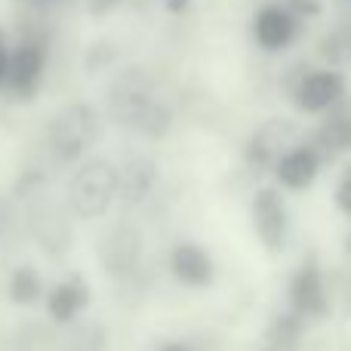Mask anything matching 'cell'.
Wrapping results in <instances>:
<instances>
[{
	"mask_svg": "<svg viewBox=\"0 0 351 351\" xmlns=\"http://www.w3.org/2000/svg\"><path fill=\"white\" fill-rule=\"evenodd\" d=\"M160 351H191V348H185V346H179V342H173V346H164Z\"/></svg>",
	"mask_w": 351,
	"mask_h": 351,
	"instance_id": "cell-27",
	"label": "cell"
},
{
	"mask_svg": "<svg viewBox=\"0 0 351 351\" xmlns=\"http://www.w3.org/2000/svg\"><path fill=\"white\" fill-rule=\"evenodd\" d=\"M43 71H47V47L31 37V40H22L10 53V74H6V84L12 86L16 96L28 99L37 93V84H40Z\"/></svg>",
	"mask_w": 351,
	"mask_h": 351,
	"instance_id": "cell-7",
	"label": "cell"
},
{
	"mask_svg": "<svg viewBox=\"0 0 351 351\" xmlns=\"http://www.w3.org/2000/svg\"><path fill=\"white\" fill-rule=\"evenodd\" d=\"M117 59V49L108 47V43H96V47H90V53H86V71H102L105 65H111V62Z\"/></svg>",
	"mask_w": 351,
	"mask_h": 351,
	"instance_id": "cell-20",
	"label": "cell"
},
{
	"mask_svg": "<svg viewBox=\"0 0 351 351\" xmlns=\"http://www.w3.org/2000/svg\"><path fill=\"white\" fill-rule=\"evenodd\" d=\"M170 271L185 287H210L213 280V259L197 243H179L170 253Z\"/></svg>",
	"mask_w": 351,
	"mask_h": 351,
	"instance_id": "cell-12",
	"label": "cell"
},
{
	"mask_svg": "<svg viewBox=\"0 0 351 351\" xmlns=\"http://www.w3.org/2000/svg\"><path fill=\"white\" fill-rule=\"evenodd\" d=\"M299 130L290 121H268L250 139V164L259 167H278V160L296 145Z\"/></svg>",
	"mask_w": 351,
	"mask_h": 351,
	"instance_id": "cell-9",
	"label": "cell"
},
{
	"mask_svg": "<svg viewBox=\"0 0 351 351\" xmlns=\"http://www.w3.org/2000/svg\"><path fill=\"white\" fill-rule=\"evenodd\" d=\"M336 204H339L342 213H348V216H351V173L342 179L339 191H336Z\"/></svg>",
	"mask_w": 351,
	"mask_h": 351,
	"instance_id": "cell-24",
	"label": "cell"
},
{
	"mask_svg": "<svg viewBox=\"0 0 351 351\" xmlns=\"http://www.w3.org/2000/svg\"><path fill=\"white\" fill-rule=\"evenodd\" d=\"M158 185V167L145 154H130L117 167V200L127 206H139Z\"/></svg>",
	"mask_w": 351,
	"mask_h": 351,
	"instance_id": "cell-11",
	"label": "cell"
},
{
	"mask_svg": "<svg viewBox=\"0 0 351 351\" xmlns=\"http://www.w3.org/2000/svg\"><path fill=\"white\" fill-rule=\"evenodd\" d=\"M142 259V234L133 222H117L99 241V262L105 274L114 280L130 278Z\"/></svg>",
	"mask_w": 351,
	"mask_h": 351,
	"instance_id": "cell-4",
	"label": "cell"
},
{
	"mask_svg": "<svg viewBox=\"0 0 351 351\" xmlns=\"http://www.w3.org/2000/svg\"><path fill=\"white\" fill-rule=\"evenodd\" d=\"M84 3H86V12H90V16L102 19V16H111L123 0H84Z\"/></svg>",
	"mask_w": 351,
	"mask_h": 351,
	"instance_id": "cell-23",
	"label": "cell"
},
{
	"mask_svg": "<svg viewBox=\"0 0 351 351\" xmlns=\"http://www.w3.org/2000/svg\"><path fill=\"white\" fill-rule=\"evenodd\" d=\"M348 3H351V0H348Z\"/></svg>",
	"mask_w": 351,
	"mask_h": 351,
	"instance_id": "cell-29",
	"label": "cell"
},
{
	"mask_svg": "<svg viewBox=\"0 0 351 351\" xmlns=\"http://www.w3.org/2000/svg\"><path fill=\"white\" fill-rule=\"evenodd\" d=\"M188 6H191V0H164V10L173 12V16H182Z\"/></svg>",
	"mask_w": 351,
	"mask_h": 351,
	"instance_id": "cell-26",
	"label": "cell"
},
{
	"mask_svg": "<svg viewBox=\"0 0 351 351\" xmlns=\"http://www.w3.org/2000/svg\"><path fill=\"white\" fill-rule=\"evenodd\" d=\"M86 302H90V290H86L84 278L74 274V278H68L65 284H59L56 290H49L47 311L56 324H71L74 317L86 308Z\"/></svg>",
	"mask_w": 351,
	"mask_h": 351,
	"instance_id": "cell-14",
	"label": "cell"
},
{
	"mask_svg": "<svg viewBox=\"0 0 351 351\" xmlns=\"http://www.w3.org/2000/svg\"><path fill=\"white\" fill-rule=\"evenodd\" d=\"M315 148L317 154H339V152H348L351 148V105H342L339 102L333 105L330 117L324 121V127L317 130V139H315Z\"/></svg>",
	"mask_w": 351,
	"mask_h": 351,
	"instance_id": "cell-16",
	"label": "cell"
},
{
	"mask_svg": "<svg viewBox=\"0 0 351 351\" xmlns=\"http://www.w3.org/2000/svg\"><path fill=\"white\" fill-rule=\"evenodd\" d=\"M34 234L47 253L62 256L68 250V243H71V225H68L65 210H59L53 204L40 206V213L34 216Z\"/></svg>",
	"mask_w": 351,
	"mask_h": 351,
	"instance_id": "cell-15",
	"label": "cell"
},
{
	"mask_svg": "<svg viewBox=\"0 0 351 351\" xmlns=\"http://www.w3.org/2000/svg\"><path fill=\"white\" fill-rule=\"evenodd\" d=\"M284 3L290 6V10L296 12V16L302 19V22H305V19H317V16L324 12L321 0H284Z\"/></svg>",
	"mask_w": 351,
	"mask_h": 351,
	"instance_id": "cell-21",
	"label": "cell"
},
{
	"mask_svg": "<svg viewBox=\"0 0 351 351\" xmlns=\"http://www.w3.org/2000/svg\"><path fill=\"white\" fill-rule=\"evenodd\" d=\"M317 170H321V154L311 145H293L284 158L278 160L274 173L287 188H305L315 182Z\"/></svg>",
	"mask_w": 351,
	"mask_h": 351,
	"instance_id": "cell-13",
	"label": "cell"
},
{
	"mask_svg": "<svg viewBox=\"0 0 351 351\" xmlns=\"http://www.w3.org/2000/svg\"><path fill=\"white\" fill-rule=\"evenodd\" d=\"M302 321H305V317L296 315V311H293V315H284L278 324H274L271 342H274L278 348H290L293 342L299 339V333H302Z\"/></svg>",
	"mask_w": 351,
	"mask_h": 351,
	"instance_id": "cell-19",
	"label": "cell"
},
{
	"mask_svg": "<svg viewBox=\"0 0 351 351\" xmlns=\"http://www.w3.org/2000/svg\"><path fill=\"white\" fill-rule=\"evenodd\" d=\"M6 74H10V49H6L3 34H0V84H6Z\"/></svg>",
	"mask_w": 351,
	"mask_h": 351,
	"instance_id": "cell-25",
	"label": "cell"
},
{
	"mask_svg": "<svg viewBox=\"0 0 351 351\" xmlns=\"http://www.w3.org/2000/svg\"><path fill=\"white\" fill-rule=\"evenodd\" d=\"M348 256H351V237H348Z\"/></svg>",
	"mask_w": 351,
	"mask_h": 351,
	"instance_id": "cell-28",
	"label": "cell"
},
{
	"mask_svg": "<svg viewBox=\"0 0 351 351\" xmlns=\"http://www.w3.org/2000/svg\"><path fill=\"white\" fill-rule=\"evenodd\" d=\"M299 28H302V19L284 0L262 3L253 16V37L268 53H284L287 47H293L299 37Z\"/></svg>",
	"mask_w": 351,
	"mask_h": 351,
	"instance_id": "cell-5",
	"label": "cell"
},
{
	"mask_svg": "<svg viewBox=\"0 0 351 351\" xmlns=\"http://www.w3.org/2000/svg\"><path fill=\"white\" fill-rule=\"evenodd\" d=\"M170 127H173V111L167 108L160 99H154L152 108L142 114V121H139V127H136V133L148 136V139H164V136L170 133Z\"/></svg>",
	"mask_w": 351,
	"mask_h": 351,
	"instance_id": "cell-18",
	"label": "cell"
},
{
	"mask_svg": "<svg viewBox=\"0 0 351 351\" xmlns=\"http://www.w3.org/2000/svg\"><path fill=\"white\" fill-rule=\"evenodd\" d=\"M99 136V111L90 102H71L47 127V145L59 164L80 160Z\"/></svg>",
	"mask_w": 351,
	"mask_h": 351,
	"instance_id": "cell-1",
	"label": "cell"
},
{
	"mask_svg": "<svg viewBox=\"0 0 351 351\" xmlns=\"http://www.w3.org/2000/svg\"><path fill=\"white\" fill-rule=\"evenodd\" d=\"M117 200V167L105 158L86 160L68 185V210L77 219H99Z\"/></svg>",
	"mask_w": 351,
	"mask_h": 351,
	"instance_id": "cell-2",
	"label": "cell"
},
{
	"mask_svg": "<svg viewBox=\"0 0 351 351\" xmlns=\"http://www.w3.org/2000/svg\"><path fill=\"white\" fill-rule=\"evenodd\" d=\"M290 305L296 315H302L305 321L308 317H324L330 308L327 299V287H324V278L317 271L315 262H305L290 280Z\"/></svg>",
	"mask_w": 351,
	"mask_h": 351,
	"instance_id": "cell-10",
	"label": "cell"
},
{
	"mask_svg": "<svg viewBox=\"0 0 351 351\" xmlns=\"http://www.w3.org/2000/svg\"><path fill=\"white\" fill-rule=\"evenodd\" d=\"M154 80L148 71L142 68H123L108 86V96H105V108H108L111 123L117 127L136 130L148 108L154 102Z\"/></svg>",
	"mask_w": 351,
	"mask_h": 351,
	"instance_id": "cell-3",
	"label": "cell"
},
{
	"mask_svg": "<svg viewBox=\"0 0 351 351\" xmlns=\"http://www.w3.org/2000/svg\"><path fill=\"white\" fill-rule=\"evenodd\" d=\"M342 93H346V77L333 68H317V71H305L302 77L293 86V99L302 111H327L336 102H342Z\"/></svg>",
	"mask_w": 351,
	"mask_h": 351,
	"instance_id": "cell-6",
	"label": "cell"
},
{
	"mask_svg": "<svg viewBox=\"0 0 351 351\" xmlns=\"http://www.w3.org/2000/svg\"><path fill=\"white\" fill-rule=\"evenodd\" d=\"M40 293H43L40 274H37L31 265H22V268H16V271H12V278H10V299L16 305L34 302Z\"/></svg>",
	"mask_w": 351,
	"mask_h": 351,
	"instance_id": "cell-17",
	"label": "cell"
},
{
	"mask_svg": "<svg viewBox=\"0 0 351 351\" xmlns=\"http://www.w3.org/2000/svg\"><path fill=\"white\" fill-rule=\"evenodd\" d=\"M253 225L265 250H280L287 241V206L274 188H262L253 197Z\"/></svg>",
	"mask_w": 351,
	"mask_h": 351,
	"instance_id": "cell-8",
	"label": "cell"
},
{
	"mask_svg": "<svg viewBox=\"0 0 351 351\" xmlns=\"http://www.w3.org/2000/svg\"><path fill=\"white\" fill-rule=\"evenodd\" d=\"M16 3L28 12H53V10H62V6L74 3V0H16Z\"/></svg>",
	"mask_w": 351,
	"mask_h": 351,
	"instance_id": "cell-22",
	"label": "cell"
}]
</instances>
